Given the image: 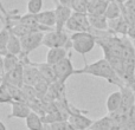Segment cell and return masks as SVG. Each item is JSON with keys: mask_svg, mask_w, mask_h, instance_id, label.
Listing matches in <instances>:
<instances>
[{"mask_svg": "<svg viewBox=\"0 0 135 130\" xmlns=\"http://www.w3.org/2000/svg\"><path fill=\"white\" fill-rule=\"evenodd\" d=\"M36 18H37V21L39 25L50 28H56V13H55V9L42 11L36 14Z\"/></svg>", "mask_w": 135, "mask_h": 130, "instance_id": "4fadbf2b", "label": "cell"}, {"mask_svg": "<svg viewBox=\"0 0 135 130\" xmlns=\"http://www.w3.org/2000/svg\"><path fill=\"white\" fill-rule=\"evenodd\" d=\"M88 130H94V129H88Z\"/></svg>", "mask_w": 135, "mask_h": 130, "instance_id": "d590c367", "label": "cell"}, {"mask_svg": "<svg viewBox=\"0 0 135 130\" xmlns=\"http://www.w3.org/2000/svg\"><path fill=\"white\" fill-rule=\"evenodd\" d=\"M1 83L9 84V85H16V86H21L24 85V64L20 63L17 67L8 72H5L1 74Z\"/></svg>", "mask_w": 135, "mask_h": 130, "instance_id": "9c48e42d", "label": "cell"}, {"mask_svg": "<svg viewBox=\"0 0 135 130\" xmlns=\"http://www.w3.org/2000/svg\"><path fill=\"white\" fill-rule=\"evenodd\" d=\"M12 111L7 116V118H21L26 119V117L32 112L31 107L26 102H19V101H13L12 102Z\"/></svg>", "mask_w": 135, "mask_h": 130, "instance_id": "30bf717a", "label": "cell"}, {"mask_svg": "<svg viewBox=\"0 0 135 130\" xmlns=\"http://www.w3.org/2000/svg\"><path fill=\"white\" fill-rule=\"evenodd\" d=\"M70 39L71 49L83 57L93 51L94 47L97 45L96 39L90 32H75L70 36Z\"/></svg>", "mask_w": 135, "mask_h": 130, "instance_id": "7a4b0ae2", "label": "cell"}, {"mask_svg": "<svg viewBox=\"0 0 135 130\" xmlns=\"http://www.w3.org/2000/svg\"><path fill=\"white\" fill-rule=\"evenodd\" d=\"M11 37V31L6 25L2 26L1 32H0V56H4L7 52V45H8V40Z\"/></svg>", "mask_w": 135, "mask_h": 130, "instance_id": "603a6c76", "label": "cell"}, {"mask_svg": "<svg viewBox=\"0 0 135 130\" xmlns=\"http://www.w3.org/2000/svg\"><path fill=\"white\" fill-rule=\"evenodd\" d=\"M131 24L127 20V18L122 14L121 17L116 19L109 20V30L115 34H121V36H127L128 34Z\"/></svg>", "mask_w": 135, "mask_h": 130, "instance_id": "8fae6325", "label": "cell"}, {"mask_svg": "<svg viewBox=\"0 0 135 130\" xmlns=\"http://www.w3.org/2000/svg\"><path fill=\"white\" fill-rule=\"evenodd\" d=\"M1 62H2L1 74H4L5 72H8V71H11V70H13L14 67H17L21 63L19 56L12 54V53H9V52H7L6 54L1 56Z\"/></svg>", "mask_w": 135, "mask_h": 130, "instance_id": "9a60e30c", "label": "cell"}, {"mask_svg": "<svg viewBox=\"0 0 135 130\" xmlns=\"http://www.w3.org/2000/svg\"><path fill=\"white\" fill-rule=\"evenodd\" d=\"M126 126L135 127V104L133 105V108H132L128 112V121H127Z\"/></svg>", "mask_w": 135, "mask_h": 130, "instance_id": "f1b7e54d", "label": "cell"}, {"mask_svg": "<svg viewBox=\"0 0 135 130\" xmlns=\"http://www.w3.org/2000/svg\"><path fill=\"white\" fill-rule=\"evenodd\" d=\"M52 1L55 4V13H56V30L63 31L74 11L71 7L62 5L58 0H52Z\"/></svg>", "mask_w": 135, "mask_h": 130, "instance_id": "ba28073f", "label": "cell"}, {"mask_svg": "<svg viewBox=\"0 0 135 130\" xmlns=\"http://www.w3.org/2000/svg\"><path fill=\"white\" fill-rule=\"evenodd\" d=\"M66 30L71 31V32H89L91 28L90 21H89V14L88 13H78V12H74L70 19L68 20Z\"/></svg>", "mask_w": 135, "mask_h": 130, "instance_id": "277c9868", "label": "cell"}, {"mask_svg": "<svg viewBox=\"0 0 135 130\" xmlns=\"http://www.w3.org/2000/svg\"><path fill=\"white\" fill-rule=\"evenodd\" d=\"M86 112H88L86 110H79L71 105V114L68 121L74 127L75 130H88L94 123V119L85 116Z\"/></svg>", "mask_w": 135, "mask_h": 130, "instance_id": "5b68a950", "label": "cell"}, {"mask_svg": "<svg viewBox=\"0 0 135 130\" xmlns=\"http://www.w3.org/2000/svg\"><path fill=\"white\" fill-rule=\"evenodd\" d=\"M35 65L38 67L43 79L49 82L50 84L57 82V76H56V71H55L54 65L49 64L47 62H45V63H35Z\"/></svg>", "mask_w": 135, "mask_h": 130, "instance_id": "5bb4252c", "label": "cell"}, {"mask_svg": "<svg viewBox=\"0 0 135 130\" xmlns=\"http://www.w3.org/2000/svg\"><path fill=\"white\" fill-rule=\"evenodd\" d=\"M58 1L61 2L62 5H64V6L71 7V8H72V5H74V1H75V0H58Z\"/></svg>", "mask_w": 135, "mask_h": 130, "instance_id": "4dcf8cb0", "label": "cell"}, {"mask_svg": "<svg viewBox=\"0 0 135 130\" xmlns=\"http://www.w3.org/2000/svg\"><path fill=\"white\" fill-rule=\"evenodd\" d=\"M50 127H51V130H75L69 121H59L50 124Z\"/></svg>", "mask_w": 135, "mask_h": 130, "instance_id": "4316f807", "label": "cell"}, {"mask_svg": "<svg viewBox=\"0 0 135 130\" xmlns=\"http://www.w3.org/2000/svg\"><path fill=\"white\" fill-rule=\"evenodd\" d=\"M54 67H55V71H56L57 81L63 82V83H65L68 79L72 74H75V72H76V69L74 67L72 62H71V53L70 52H69V56L65 59L59 62L58 64L54 65Z\"/></svg>", "mask_w": 135, "mask_h": 130, "instance_id": "52a82bcc", "label": "cell"}, {"mask_svg": "<svg viewBox=\"0 0 135 130\" xmlns=\"http://www.w3.org/2000/svg\"><path fill=\"white\" fill-rule=\"evenodd\" d=\"M27 12L32 14H37L42 12L43 0H27Z\"/></svg>", "mask_w": 135, "mask_h": 130, "instance_id": "484cf974", "label": "cell"}, {"mask_svg": "<svg viewBox=\"0 0 135 130\" xmlns=\"http://www.w3.org/2000/svg\"><path fill=\"white\" fill-rule=\"evenodd\" d=\"M123 14V9H122V5H120L119 2H116L115 0H110L109 5L107 7L104 16L108 18V20H113L116 19L119 17H121Z\"/></svg>", "mask_w": 135, "mask_h": 130, "instance_id": "ffe728a7", "label": "cell"}, {"mask_svg": "<svg viewBox=\"0 0 135 130\" xmlns=\"http://www.w3.org/2000/svg\"><path fill=\"white\" fill-rule=\"evenodd\" d=\"M89 5H90L89 0H75L72 5V11L78 13H88Z\"/></svg>", "mask_w": 135, "mask_h": 130, "instance_id": "d4e9b609", "label": "cell"}, {"mask_svg": "<svg viewBox=\"0 0 135 130\" xmlns=\"http://www.w3.org/2000/svg\"><path fill=\"white\" fill-rule=\"evenodd\" d=\"M127 37L129 38L131 40H135V26L134 25H131V27H129V31H128V34H127Z\"/></svg>", "mask_w": 135, "mask_h": 130, "instance_id": "f546056e", "label": "cell"}, {"mask_svg": "<svg viewBox=\"0 0 135 130\" xmlns=\"http://www.w3.org/2000/svg\"><path fill=\"white\" fill-rule=\"evenodd\" d=\"M122 9L127 13L135 14V0H128L124 5H122Z\"/></svg>", "mask_w": 135, "mask_h": 130, "instance_id": "83f0119b", "label": "cell"}, {"mask_svg": "<svg viewBox=\"0 0 135 130\" xmlns=\"http://www.w3.org/2000/svg\"><path fill=\"white\" fill-rule=\"evenodd\" d=\"M45 32H33L30 34L21 37V47H23V53L24 56H28L32 51L43 45V40H44Z\"/></svg>", "mask_w": 135, "mask_h": 130, "instance_id": "8992f818", "label": "cell"}, {"mask_svg": "<svg viewBox=\"0 0 135 130\" xmlns=\"http://www.w3.org/2000/svg\"><path fill=\"white\" fill-rule=\"evenodd\" d=\"M115 1H116V2H119L120 5H124L127 1H128V0H115Z\"/></svg>", "mask_w": 135, "mask_h": 130, "instance_id": "e575fe53", "label": "cell"}, {"mask_svg": "<svg viewBox=\"0 0 135 130\" xmlns=\"http://www.w3.org/2000/svg\"><path fill=\"white\" fill-rule=\"evenodd\" d=\"M110 0H91L89 5V16H103L107 11Z\"/></svg>", "mask_w": 135, "mask_h": 130, "instance_id": "e0dca14e", "label": "cell"}, {"mask_svg": "<svg viewBox=\"0 0 135 130\" xmlns=\"http://www.w3.org/2000/svg\"><path fill=\"white\" fill-rule=\"evenodd\" d=\"M0 130H7L6 126H5L4 122H0Z\"/></svg>", "mask_w": 135, "mask_h": 130, "instance_id": "d6a6232c", "label": "cell"}, {"mask_svg": "<svg viewBox=\"0 0 135 130\" xmlns=\"http://www.w3.org/2000/svg\"><path fill=\"white\" fill-rule=\"evenodd\" d=\"M9 31H11V28H9ZM7 51L12 54H16V56H20L23 53L20 38L14 34L12 31H11V37H9V40H8V45H7Z\"/></svg>", "mask_w": 135, "mask_h": 130, "instance_id": "d6986e66", "label": "cell"}, {"mask_svg": "<svg viewBox=\"0 0 135 130\" xmlns=\"http://www.w3.org/2000/svg\"><path fill=\"white\" fill-rule=\"evenodd\" d=\"M43 45L49 49L52 47H65L69 50L71 47V39L70 36L66 34V32L58 30H52L50 32H46L44 34V40H43Z\"/></svg>", "mask_w": 135, "mask_h": 130, "instance_id": "3957f363", "label": "cell"}, {"mask_svg": "<svg viewBox=\"0 0 135 130\" xmlns=\"http://www.w3.org/2000/svg\"><path fill=\"white\" fill-rule=\"evenodd\" d=\"M75 74H90L94 77L103 78L112 84H116L117 86H121L126 83L115 72L107 58H101L91 64H85L82 69H76Z\"/></svg>", "mask_w": 135, "mask_h": 130, "instance_id": "6da1fadb", "label": "cell"}, {"mask_svg": "<svg viewBox=\"0 0 135 130\" xmlns=\"http://www.w3.org/2000/svg\"><path fill=\"white\" fill-rule=\"evenodd\" d=\"M69 56V50L65 47H52L46 53V62L51 65H56Z\"/></svg>", "mask_w": 135, "mask_h": 130, "instance_id": "7c38bea8", "label": "cell"}, {"mask_svg": "<svg viewBox=\"0 0 135 130\" xmlns=\"http://www.w3.org/2000/svg\"><path fill=\"white\" fill-rule=\"evenodd\" d=\"M107 110L109 114H113V112L117 111V110L121 108L122 105V92L121 91H114L112 92L107 98Z\"/></svg>", "mask_w": 135, "mask_h": 130, "instance_id": "2e32d148", "label": "cell"}, {"mask_svg": "<svg viewBox=\"0 0 135 130\" xmlns=\"http://www.w3.org/2000/svg\"><path fill=\"white\" fill-rule=\"evenodd\" d=\"M114 121L110 117V115L104 117H101V118L94 121V123L91 124V127L89 129H94V130H110L112 127L114 126Z\"/></svg>", "mask_w": 135, "mask_h": 130, "instance_id": "7402d4cb", "label": "cell"}, {"mask_svg": "<svg viewBox=\"0 0 135 130\" xmlns=\"http://www.w3.org/2000/svg\"><path fill=\"white\" fill-rule=\"evenodd\" d=\"M123 130H135V127H129V126H124Z\"/></svg>", "mask_w": 135, "mask_h": 130, "instance_id": "836d02e7", "label": "cell"}, {"mask_svg": "<svg viewBox=\"0 0 135 130\" xmlns=\"http://www.w3.org/2000/svg\"><path fill=\"white\" fill-rule=\"evenodd\" d=\"M13 101L14 99L8 90V86L5 83H1V85H0V102L4 104H12Z\"/></svg>", "mask_w": 135, "mask_h": 130, "instance_id": "cb8c5ba5", "label": "cell"}, {"mask_svg": "<svg viewBox=\"0 0 135 130\" xmlns=\"http://www.w3.org/2000/svg\"><path fill=\"white\" fill-rule=\"evenodd\" d=\"M89 21H90L91 28L109 30V20L104 14L103 16H89Z\"/></svg>", "mask_w": 135, "mask_h": 130, "instance_id": "44dd1931", "label": "cell"}, {"mask_svg": "<svg viewBox=\"0 0 135 130\" xmlns=\"http://www.w3.org/2000/svg\"><path fill=\"white\" fill-rule=\"evenodd\" d=\"M134 77H135V71H134Z\"/></svg>", "mask_w": 135, "mask_h": 130, "instance_id": "8d00e7d4", "label": "cell"}, {"mask_svg": "<svg viewBox=\"0 0 135 130\" xmlns=\"http://www.w3.org/2000/svg\"><path fill=\"white\" fill-rule=\"evenodd\" d=\"M110 130H123V127L117 126V124H114V126L112 127V129H110Z\"/></svg>", "mask_w": 135, "mask_h": 130, "instance_id": "1f68e13d", "label": "cell"}, {"mask_svg": "<svg viewBox=\"0 0 135 130\" xmlns=\"http://www.w3.org/2000/svg\"><path fill=\"white\" fill-rule=\"evenodd\" d=\"M26 128L28 130H43L44 129V122L40 115H38L37 112L32 111L25 119Z\"/></svg>", "mask_w": 135, "mask_h": 130, "instance_id": "ac0fdd59", "label": "cell"}]
</instances>
